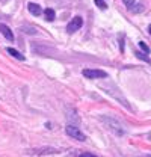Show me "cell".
Masks as SVG:
<instances>
[{"instance_id":"obj_13","label":"cell","mask_w":151,"mask_h":157,"mask_svg":"<svg viewBox=\"0 0 151 157\" xmlns=\"http://www.w3.org/2000/svg\"><path fill=\"white\" fill-rule=\"evenodd\" d=\"M122 2H124V5H126L127 8H130V9H132V6L134 5V2H136V0H122Z\"/></svg>"},{"instance_id":"obj_15","label":"cell","mask_w":151,"mask_h":157,"mask_svg":"<svg viewBox=\"0 0 151 157\" xmlns=\"http://www.w3.org/2000/svg\"><path fill=\"white\" fill-rule=\"evenodd\" d=\"M148 32H150V35H151V24L148 26Z\"/></svg>"},{"instance_id":"obj_14","label":"cell","mask_w":151,"mask_h":157,"mask_svg":"<svg viewBox=\"0 0 151 157\" xmlns=\"http://www.w3.org/2000/svg\"><path fill=\"white\" fill-rule=\"evenodd\" d=\"M80 157H97L95 154H92V153H82L80 154Z\"/></svg>"},{"instance_id":"obj_12","label":"cell","mask_w":151,"mask_h":157,"mask_svg":"<svg viewBox=\"0 0 151 157\" xmlns=\"http://www.w3.org/2000/svg\"><path fill=\"white\" fill-rule=\"evenodd\" d=\"M132 11H133V12H136V14H137V12H142V11H144V6H142V5H136V6L133 5Z\"/></svg>"},{"instance_id":"obj_4","label":"cell","mask_w":151,"mask_h":157,"mask_svg":"<svg viewBox=\"0 0 151 157\" xmlns=\"http://www.w3.org/2000/svg\"><path fill=\"white\" fill-rule=\"evenodd\" d=\"M83 76L88 78H107V73L103 70H83Z\"/></svg>"},{"instance_id":"obj_2","label":"cell","mask_w":151,"mask_h":157,"mask_svg":"<svg viewBox=\"0 0 151 157\" xmlns=\"http://www.w3.org/2000/svg\"><path fill=\"white\" fill-rule=\"evenodd\" d=\"M65 132H67V135L70 137H74V139H77V140H85L86 137H85V133H82V130L80 128H77L76 125H67V128H65Z\"/></svg>"},{"instance_id":"obj_11","label":"cell","mask_w":151,"mask_h":157,"mask_svg":"<svg viewBox=\"0 0 151 157\" xmlns=\"http://www.w3.org/2000/svg\"><path fill=\"white\" fill-rule=\"evenodd\" d=\"M139 47H141V48H142V50H144V52H145L147 55L150 53V47H148V45H147V44H145L144 41H141V42H139Z\"/></svg>"},{"instance_id":"obj_7","label":"cell","mask_w":151,"mask_h":157,"mask_svg":"<svg viewBox=\"0 0 151 157\" xmlns=\"http://www.w3.org/2000/svg\"><path fill=\"white\" fill-rule=\"evenodd\" d=\"M6 52H8L11 56H14L15 59H18V60H24V56L20 53L18 50H15V48H11V47H9V48H6Z\"/></svg>"},{"instance_id":"obj_16","label":"cell","mask_w":151,"mask_h":157,"mask_svg":"<svg viewBox=\"0 0 151 157\" xmlns=\"http://www.w3.org/2000/svg\"><path fill=\"white\" fill-rule=\"evenodd\" d=\"M144 157H151V156H144Z\"/></svg>"},{"instance_id":"obj_10","label":"cell","mask_w":151,"mask_h":157,"mask_svg":"<svg viewBox=\"0 0 151 157\" xmlns=\"http://www.w3.org/2000/svg\"><path fill=\"white\" fill-rule=\"evenodd\" d=\"M94 3L100 8V9H106V8H107V3H106L104 0H94Z\"/></svg>"},{"instance_id":"obj_3","label":"cell","mask_w":151,"mask_h":157,"mask_svg":"<svg viewBox=\"0 0 151 157\" xmlns=\"http://www.w3.org/2000/svg\"><path fill=\"white\" fill-rule=\"evenodd\" d=\"M82 26H83V18H82V17H74V18L67 24V32H68V33H74Z\"/></svg>"},{"instance_id":"obj_1","label":"cell","mask_w":151,"mask_h":157,"mask_svg":"<svg viewBox=\"0 0 151 157\" xmlns=\"http://www.w3.org/2000/svg\"><path fill=\"white\" fill-rule=\"evenodd\" d=\"M101 121L107 125V128L110 130V132H113L115 135H118V136H122L124 135V128H122V125L119 124V122H116L115 119H112V118H101Z\"/></svg>"},{"instance_id":"obj_8","label":"cell","mask_w":151,"mask_h":157,"mask_svg":"<svg viewBox=\"0 0 151 157\" xmlns=\"http://www.w3.org/2000/svg\"><path fill=\"white\" fill-rule=\"evenodd\" d=\"M44 14H45V18L48 20V21H55V18H56L55 9H52V8H47V9L44 11Z\"/></svg>"},{"instance_id":"obj_6","label":"cell","mask_w":151,"mask_h":157,"mask_svg":"<svg viewBox=\"0 0 151 157\" xmlns=\"http://www.w3.org/2000/svg\"><path fill=\"white\" fill-rule=\"evenodd\" d=\"M27 9H29V12H30L32 15H35V17H39V15L42 14L41 6L37 5V3H29V5H27Z\"/></svg>"},{"instance_id":"obj_9","label":"cell","mask_w":151,"mask_h":157,"mask_svg":"<svg viewBox=\"0 0 151 157\" xmlns=\"http://www.w3.org/2000/svg\"><path fill=\"white\" fill-rule=\"evenodd\" d=\"M136 56L141 59V60H145L147 63H150V65H151V59L147 56V53H141V52H136Z\"/></svg>"},{"instance_id":"obj_5","label":"cell","mask_w":151,"mask_h":157,"mask_svg":"<svg viewBox=\"0 0 151 157\" xmlns=\"http://www.w3.org/2000/svg\"><path fill=\"white\" fill-rule=\"evenodd\" d=\"M0 33L8 39V41H14V33H12V30H11L6 24H3V23H0Z\"/></svg>"}]
</instances>
